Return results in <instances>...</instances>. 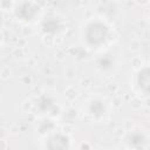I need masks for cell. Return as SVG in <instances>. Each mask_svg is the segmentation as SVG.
Here are the masks:
<instances>
[{
    "label": "cell",
    "instance_id": "cell-1",
    "mask_svg": "<svg viewBox=\"0 0 150 150\" xmlns=\"http://www.w3.org/2000/svg\"><path fill=\"white\" fill-rule=\"evenodd\" d=\"M107 27L103 23H91L87 29V40L91 45H100L107 38Z\"/></svg>",
    "mask_w": 150,
    "mask_h": 150
}]
</instances>
